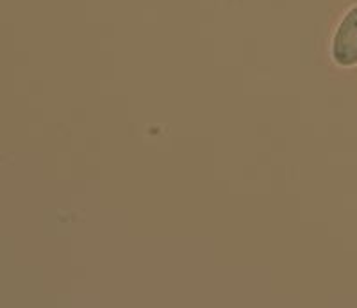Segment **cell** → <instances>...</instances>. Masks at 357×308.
Returning <instances> with one entry per match:
<instances>
[{
  "label": "cell",
  "instance_id": "cell-1",
  "mask_svg": "<svg viewBox=\"0 0 357 308\" xmlns=\"http://www.w3.org/2000/svg\"><path fill=\"white\" fill-rule=\"evenodd\" d=\"M331 57L340 68L357 65V4L352 6L341 18L331 41Z\"/></svg>",
  "mask_w": 357,
  "mask_h": 308
}]
</instances>
